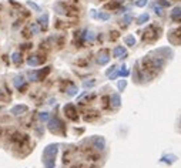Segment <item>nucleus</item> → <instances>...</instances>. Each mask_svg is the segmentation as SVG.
<instances>
[{
    "mask_svg": "<svg viewBox=\"0 0 181 168\" xmlns=\"http://www.w3.org/2000/svg\"><path fill=\"white\" fill-rule=\"evenodd\" d=\"M126 49L123 47V46H118V47H116L114 50H113V54H114V57H123L126 56Z\"/></svg>",
    "mask_w": 181,
    "mask_h": 168,
    "instance_id": "obj_11",
    "label": "nucleus"
},
{
    "mask_svg": "<svg viewBox=\"0 0 181 168\" xmlns=\"http://www.w3.org/2000/svg\"><path fill=\"white\" fill-rule=\"evenodd\" d=\"M118 87H120V90H123L124 87H126V81H120V84H118Z\"/></svg>",
    "mask_w": 181,
    "mask_h": 168,
    "instance_id": "obj_35",
    "label": "nucleus"
},
{
    "mask_svg": "<svg viewBox=\"0 0 181 168\" xmlns=\"http://www.w3.org/2000/svg\"><path fill=\"white\" fill-rule=\"evenodd\" d=\"M131 19H133V16H131V14H126V16H124V22H126V23H130V22H131Z\"/></svg>",
    "mask_w": 181,
    "mask_h": 168,
    "instance_id": "obj_30",
    "label": "nucleus"
},
{
    "mask_svg": "<svg viewBox=\"0 0 181 168\" xmlns=\"http://www.w3.org/2000/svg\"><path fill=\"white\" fill-rule=\"evenodd\" d=\"M120 96H118V94H113V96H111V105H113V107H114V109H117L118 105H120Z\"/></svg>",
    "mask_w": 181,
    "mask_h": 168,
    "instance_id": "obj_15",
    "label": "nucleus"
},
{
    "mask_svg": "<svg viewBox=\"0 0 181 168\" xmlns=\"http://www.w3.org/2000/svg\"><path fill=\"white\" fill-rule=\"evenodd\" d=\"M160 6H164V7H168V6H170V3H168V2H163V0H161V2H160Z\"/></svg>",
    "mask_w": 181,
    "mask_h": 168,
    "instance_id": "obj_32",
    "label": "nucleus"
},
{
    "mask_svg": "<svg viewBox=\"0 0 181 168\" xmlns=\"http://www.w3.org/2000/svg\"><path fill=\"white\" fill-rule=\"evenodd\" d=\"M0 134H2V130H0Z\"/></svg>",
    "mask_w": 181,
    "mask_h": 168,
    "instance_id": "obj_39",
    "label": "nucleus"
},
{
    "mask_svg": "<svg viewBox=\"0 0 181 168\" xmlns=\"http://www.w3.org/2000/svg\"><path fill=\"white\" fill-rule=\"evenodd\" d=\"M118 73H120V76H124V77H126V76H128V74H130V71H128V70H127V68H126V67H123V68H121V70L118 71Z\"/></svg>",
    "mask_w": 181,
    "mask_h": 168,
    "instance_id": "obj_26",
    "label": "nucleus"
},
{
    "mask_svg": "<svg viewBox=\"0 0 181 168\" xmlns=\"http://www.w3.org/2000/svg\"><path fill=\"white\" fill-rule=\"evenodd\" d=\"M22 83H23L22 77H16V79H15V86L17 87V88H19V87H20V86H22Z\"/></svg>",
    "mask_w": 181,
    "mask_h": 168,
    "instance_id": "obj_24",
    "label": "nucleus"
},
{
    "mask_svg": "<svg viewBox=\"0 0 181 168\" xmlns=\"http://www.w3.org/2000/svg\"><path fill=\"white\" fill-rule=\"evenodd\" d=\"M93 147L99 151H103L106 148V141H104L103 137H94L93 138Z\"/></svg>",
    "mask_w": 181,
    "mask_h": 168,
    "instance_id": "obj_6",
    "label": "nucleus"
},
{
    "mask_svg": "<svg viewBox=\"0 0 181 168\" xmlns=\"http://www.w3.org/2000/svg\"><path fill=\"white\" fill-rule=\"evenodd\" d=\"M47 127H48V130L52 131V133H59L60 128L64 131V124L61 123L59 118H56V117H54V118L48 120V125H47Z\"/></svg>",
    "mask_w": 181,
    "mask_h": 168,
    "instance_id": "obj_2",
    "label": "nucleus"
},
{
    "mask_svg": "<svg viewBox=\"0 0 181 168\" xmlns=\"http://www.w3.org/2000/svg\"><path fill=\"white\" fill-rule=\"evenodd\" d=\"M48 73H50V67H44L41 70H39L37 71V81H43L48 76Z\"/></svg>",
    "mask_w": 181,
    "mask_h": 168,
    "instance_id": "obj_9",
    "label": "nucleus"
},
{
    "mask_svg": "<svg viewBox=\"0 0 181 168\" xmlns=\"http://www.w3.org/2000/svg\"><path fill=\"white\" fill-rule=\"evenodd\" d=\"M19 90H20L22 93H24V90H27V86H26V84H23V86H20V87H19Z\"/></svg>",
    "mask_w": 181,
    "mask_h": 168,
    "instance_id": "obj_34",
    "label": "nucleus"
},
{
    "mask_svg": "<svg viewBox=\"0 0 181 168\" xmlns=\"http://www.w3.org/2000/svg\"><path fill=\"white\" fill-rule=\"evenodd\" d=\"M157 37H158V30L155 29V27H150V29L145 30L144 36H143V40H145V41H153V40H155Z\"/></svg>",
    "mask_w": 181,
    "mask_h": 168,
    "instance_id": "obj_4",
    "label": "nucleus"
},
{
    "mask_svg": "<svg viewBox=\"0 0 181 168\" xmlns=\"http://www.w3.org/2000/svg\"><path fill=\"white\" fill-rule=\"evenodd\" d=\"M67 94H69L70 97H74V96L77 94V87H76V86L69 87V90H67Z\"/></svg>",
    "mask_w": 181,
    "mask_h": 168,
    "instance_id": "obj_19",
    "label": "nucleus"
},
{
    "mask_svg": "<svg viewBox=\"0 0 181 168\" xmlns=\"http://www.w3.org/2000/svg\"><path fill=\"white\" fill-rule=\"evenodd\" d=\"M83 118L86 121H91L93 118H97V113H86L84 116H83Z\"/></svg>",
    "mask_w": 181,
    "mask_h": 168,
    "instance_id": "obj_17",
    "label": "nucleus"
},
{
    "mask_svg": "<svg viewBox=\"0 0 181 168\" xmlns=\"http://www.w3.org/2000/svg\"><path fill=\"white\" fill-rule=\"evenodd\" d=\"M148 0H136V6L137 7H144L145 4H147Z\"/></svg>",
    "mask_w": 181,
    "mask_h": 168,
    "instance_id": "obj_23",
    "label": "nucleus"
},
{
    "mask_svg": "<svg viewBox=\"0 0 181 168\" xmlns=\"http://www.w3.org/2000/svg\"><path fill=\"white\" fill-rule=\"evenodd\" d=\"M94 83H96L94 80H90V81H86V83H84V86H86V87H91Z\"/></svg>",
    "mask_w": 181,
    "mask_h": 168,
    "instance_id": "obj_31",
    "label": "nucleus"
},
{
    "mask_svg": "<svg viewBox=\"0 0 181 168\" xmlns=\"http://www.w3.org/2000/svg\"><path fill=\"white\" fill-rule=\"evenodd\" d=\"M126 44H128V46L136 44V39H134V36H127L126 37Z\"/></svg>",
    "mask_w": 181,
    "mask_h": 168,
    "instance_id": "obj_20",
    "label": "nucleus"
},
{
    "mask_svg": "<svg viewBox=\"0 0 181 168\" xmlns=\"http://www.w3.org/2000/svg\"><path fill=\"white\" fill-rule=\"evenodd\" d=\"M39 23H33V24H30V34H37L39 33Z\"/></svg>",
    "mask_w": 181,
    "mask_h": 168,
    "instance_id": "obj_18",
    "label": "nucleus"
},
{
    "mask_svg": "<svg viewBox=\"0 0 181 168\" xmlns=\"http://www.w3.org/2000/svg\"><path fill=\"white\" fill-rule=\"evenodd\" d=\"M120 4H121V2H120V0H111L110 3L104 4V9H107V10H113V9H117Z\"/></svg>",
    "mask_w": 181,
    "mask_h": 168,
    "instance_id": "obj_13",
    "label": "nucleus"
},
{
    "mask_svg": "<svg viewBox=\"0 0 181 168\" xmlns=\"http://www.w3.org/2000/svg\"><path fill=\"white\" fill-rule=\"evenodd\" d=\"M97 63L100 64V66H104V64H107L108 61H110V57H108V53L106 51V50H101L99 54V57H97L96 60Z\"/></svg>",
    "mask_w": 181,
    "mask_h": 168,
    "instance_id": "obj_7",
    "label": "nucleus"
},
{
    "mask_svg": "<svg viewBox=\"0 0 181 168\" xmlns=\"http://www.w3.org/2000/svg\"><path fill=\"white\" fill-rule=\"evenodd\" d=\"M11 60H13V63H15L16 66H20V64H22V61H23L22 54H20V53H13V56H11Z\"/></svg>",
    "mask_w": 181,
    "mask_h": 168,
    "instance_id": "obj_14",
    "label": "nucleus"
},
{
    "mask_svg": "<svg viewBox=\"0 0 181 168\" xmlns=\"http://www.w3.org/2000/svg\"><path fill=\"white\" fill-rule=\"evenodd\" d=\"M37 23L41 26V29L46 30L47 29V23H48V14H41L39 17V20H37Z\"/></svg>",
    "mask_w": 181,
    "mask_h": 168,
    "instance_id": "obj_10",
    "label": "nucleus"
},
{
    "mask_svg": "<svg viewBox=\"0 0 181 168\" xmlns=\"http://www.w3.org/2000/svg\"><path fill=\"white\" fill-rule=\"evenodd\" d=\"M90 16H91V17H99V13H97L96 10H91V13H90Z\"/></svg>",
    "mask_w": 181,
    "mask_h": 168,
    "instance_id": "obj_33",
    "label": "nucleus"
},
{
    "mask_svg": "<svg viewBox=\"0 0 181 168\" xmlns=\"http://www.w3.org/2000/svg\"><path fill=\"white\" fill-rule=\"evenodd\" d=\"M27 6H29V7H32L34 11H40V10H41V9H40V6H37L36 3H33V2H30V0L27 2Z\"/></svg>",
    "mask_w": 181,
    "mask_h": 168,
    "instance_id": "obj_21",
    "label": "nucleus"
},
{
    "mask_svg": "<svg viewBox=\"0 0 181 168\" xmlns=\"http://www.w3.org/2000/svg\"><path fill=\"white\" fill-rule=\"evenodd\" d=\"M99 17H100L101 20H108L110 14H107V13H101V14H99Z\"/></svg>",
    "mask_w": 181,
    "mask_h": 168,
    "instance_id": "obj_29",
    "label": "nucleus"
},
{
    "mask_svg": "<svg viewBox=\"0 0 181 168\" xmlns=\"http://www.w3.org/2000/svg\"><path fill=\"white\" fill-rule=\"evenodd\" d=\"M64 114H66L70 120H73V121H77L78 120L77 109H76V105H73V104H66L64 105Z\"/></svg>",
    "mask_w": 181,
    "mask_h": 168,
    "instance_id": "obj_3",
    "label": "nucleus"
},
{
    "mask_svg": "<svg viewBox=\"0 0 181 168\" xmlns=\"http://www.w3.org/2000/svg\"><path fill=\"white\" fill-rule=\"evenodd\" d=\"M54 10L57 11V13H60V14H66L67 13V7H66V4L64 3H56Z\"/></svg>",
    "mask_w": 181,
    "mask_h": 168,
    "instance_id": "obj_12",
    "label": "nucleus"
},
{
    "mask_svg": "<svg viewBox=\"0 0 181 168\" xmlns=\"http://www.w3.org/2000/svg\"><path fill=\"white\" fill-rule=\"evenodd\" d=\"M57 144H52V145H48L44 151V167L46 168H54L56 165V155H57Z\"/></svg>",
    "mask_w": 181,
    "mask_h": 168,
    "instance_id": "obj_1",
    "label": "nucleus"
},
{
    "mask_svg": "<svg viewBox=\"0 0 181 168\" xmlns=\"http://www.w3.org/2000/svg\"><path fill=\"white\" fill-rule=\"evenodd\" d=\"M111 34H113V36H111V40H114L116 37H118V33H116V31H113Z\"/></svg>",
    "mask_w": 181,
    "mask_h": 168,
    "instance_id": "obj_37",
    "label": "nucleus"
},
{
    "mask_svg": "<svg viewBox=\"0 0 181 168\" xmlns=\"http://www.w3.org/2000/svg\"><path fill=\"white\" fill-rule=\"evenodd\" d=\"M40 120H41V121H48L50 118H48L47 113H40Z\"/></svg>",
    "mask_w": 181,
    "mask_h": 168,
    "instance_id": "obj_25",
    "label": "nucleus"
},
{
    "mask_svg": "<svg viewBox=\"0 0 181 168\" xmlns=\"http://www.w3.org/2000/svg\"><path fill=\"white\" fill-rule=\"evenodd\" d=\"M154 10H155V13H157L158 16H163V9L160 7V6H155Z\"/></svg>",
    "mask_w": 181,
    "mask_h": 168,
    "instance_id": "obj_28",
    "label": "nucleus"
},
{
    "mask_svg": "<svg viewBox=\"0 0 181 168\" xmlns=\"http://www.w3.org/2000/svg\"><path fill=\"white\" fill-rule=\"evenodd\" d=\"M147 20H148V14L144 13V14H141L140 17H138V24H143V23H145Z\"/></svg>",
    "mask_w": 181,
    "mask_h": 168,
    "instance_id": "obj_22",
    "label": "nucleus"
},
{
    "mask_svg": "<svg viewBox=\"0 0 181 168\" xmlns=\"http://www.w3.org/2000/svg\"><path fill=\"white\" fill-rule=\"evenodd\" d=\"M46 57L44 56H30L27 57V64L29 66H39V64L44 63Z\"/></svg>",
    "mask_w": 181,
    "mask_h": 168,
    "instance_id": "obj_5",
    "label": "nucleus"
},
{
    "mask_svg": "<svg viewBox=\"0 0 181 168\" xmlns=\"http://www.w3.org/2000/svg\"><path fill=\"white\" fill-rule=\"evenodd\" d=\"M0 9H2V4H0Z\"/></svg>",
    "mask_w": 181,
    "mask_h": 168,
    "instance_id": "obj_38",
    "label": "nucleus"
},
{
    "mask_svg": "<svg viewBox=\"0 0 181 168\" xmlns=\"http://www.w3.org/2000/svg\"><path fill=\"white\" fill-rule=\"evenodd\" d=\"M29 77L33 81H37V73H34V71H32V73H29Z\"/></svg>",
    "mask_w": 181,
    "mask_h": 168,
    "instance_id": "obj_27",
    "label": "nucleus"
},
{
    "mask_svg": "<svg viewBox=\"0 0 181 168\" xmlns=\"http://www.w3.org/2000/svg\"><path fill=\"white\" fill-rule=\"evenodd\" d=\"M30 47H32V44H30V43H29V44H23V46H22V49H23V50H24V49L29 50Z\"/></svg>",
    "mask_w": 181,
    "mask_h": 168,
    "instance_id": "obj_36",
    "label": "nucleus"
},
{
    "mask_svg": "<svg viewBox=\"0 0 181 168\" xmlns=\"http://www.w3.org/2000/svg\"><path fill=\"white\" fill-rule=\"evenodd\" d=\"M27 111V105L24 104H19V105H15L13 109H11V114H15V116H20L23 113Z\"/></svg>",
    "mask_w": 181,
    "mask_h": 168,
    "instance_id": "obj_8",
    "label": "nucleus"
},
{
    "mask_svg": "<svg viewBox=\"0 0 181 168\" xmlns=\"http://www.w3.org/2000/svg\"><path fill=\"white\" fill-rule=\"evenodd\" d=\"M181 16V7H175L173 11H171V17H173L174 20H178Z\"/></svg>",
    "mask_w": 181,
    "mask_h": 168,
    "instance_id": "obj_16",
    "label": "nucleus"
}]
</instances>
